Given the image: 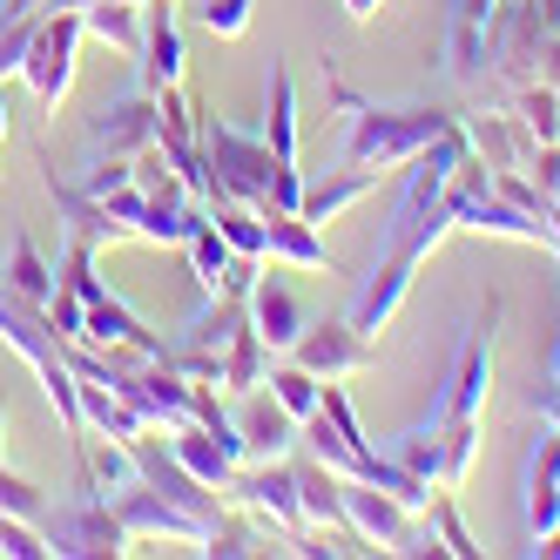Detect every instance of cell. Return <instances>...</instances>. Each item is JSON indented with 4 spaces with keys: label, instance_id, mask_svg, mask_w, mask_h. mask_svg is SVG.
<instances>
[{
    "label": "cell",
    "instance_id": "cell-6",
    "mask_svg": "<svg viewBox=\"0 0 560 560\" xmlns=\"http://www.w3.org/2000/svg\"><path fill=\"white\" fill-rule=\"evenodd\" d=\"M108 506H115V520H122L129 540H176V547H203L210 540L203 520L183 513L176 500H163L155 487H142V479H129L122 493H108Z\"/></svg>",
    "mask_w": 560,
    "mask_h": 560
},
{
    "label": "cell",
    "instance_id": "cell-37",
    "mask_svg": "<svg viewBox=\"0 0 560 560\" xmlns=\"http://www.w3.org/2000/svg\"><path fill=\"white\" fill-rule=\"evenodd\" d=\"M0 553H14V560H48V534L34 527V520H14V513H0Z\"/></svg>",
    "mask_w": 560,
    "mask_h": 560
},
{
    "label": "cell",
    "instance_id": "cell-7",
    "mask_svg": "<svg viewBox=\"0 0 560 560\" xmlns=\"http://www.w3.org/2000/svg\"><path fill=\"white\" fill-rule=\"evenodd\" d=\"M291 365H304L325 385H345L372 365V338L351 331V317H325V325H304V338L291 345Z\"/></svg>",
    "mask_w": 560,
    "mask_h": 560
},
{
    "label": "cell",
    "instance_id": "cell-35",
    "mask_svg": "<svg viewBox=\"0 0 560 560\" xmlns=\"http://www.w3.org/2000/svg\"><path fill=\"white\" fill-rule=\"evenodd\" d=\"M48 331H55V345H74V338H82L89 331V304H82V291H74V284H61V277H55V298H48Z\"/></svg>",
    "mask_w": 560,
    "mask_h": 560
},
{
    "label": "cell",
    "instance_id": "cell-20",
    "mask_svg": "<svg viewBox=\"0 0 560 560\" xmlns=\"http://www.w3.org/2000/svg\"><path fill=\"white\" fill-rule=\"evenodd\" d=\"M163 439H170V453H176L196 479H203V487H217V493L236 479V466H244V459H236L210 425H196V419H189V425H176V432H163Z\"/></svg>",
    "mask_w": 560,
    "mask_h": 560
},
{
    "label": "cell",
    "instance_id": "cell-46",
    "mask_svg": "<svg viewBox=\"0 0 560 560\" xmlns=\"http://www.w3.org/2000/svg\"><path fill=\"white\" fill-rule=\"evenodd\" d=\"M553 203H560V196H553Z\"/></svg>",
    "mask_w": 560,
    "mask_h": 560
},
{
    "label": "cell",
    "instance_id": "cell-41",
    "mask_svg": "<svg viewBox=\"0 0 560 560\" xmlns=\"http://www.w3.org/2000/svg\"><path fill=\"white\" fill-rule=\"evenodd\" d=\"M534 553H547V560H560V527H553L547 540H534Z\"/></svg>",
    "mask_w": 560,
    "mask_h": 560
},
{
    "label": "cell",
    "instance_id": "cell-5",
    "mask_svg": "<svg viewBox=\"0 0 560 560\" xmlns=\"http://www.w3.org/2000/svg\"><path fill=\"white\" fill-rule=\"evenodd\" d=\"M42 534H48V547L68 553V560H115V553L136 547V540L122 534V520H115V506L95 500V493H82L68 513H48Z\"/></svg>",
    "mask_w": 560,
    "mask_h": 560
},
{
    "label": "cell",
    "instance_id": "cell-26",
    "mask_svg": "<svg viewBox=\"0 0 560 560\" xmlns=\"http://www.w3.org/2000/svg\"><path fill=\"white\" fill-rule=\"evenodd\" d=\"M82 34H95V42H108L115 55L142 48V8H129V0H95V8H82Z\"/></svg>",
    "mask_w": 560,
    "mask_h": 560
},
{
    "label": "cell",
    "instance_id": "cell-11",
    "mask_svg": "<svg viewBox=\"0 0 560 560\" xmlns=\"http://www.w3.org/2000/svg\"><path fill=\"white\" fill-rule=\"evenodd\" d=\"M487 392H493V304H487V325H472L459 345V365H453V392L439 419H479L487 412Z\"/></svg>",
    "mask_w": 560,
    "mask_h": 560
},
{
    "label": "cell",
    "instance_id": "cell-29",
    "mask_svg": "<svg viewBox=\"0 0 560 560\" xmlns=\"http://www.w3.org/2000/svg\"><path fill=\"white\" fill-rule=\"evenodd\" d=\"M425 527H432L439 553H453V560H479V553H487V547H479V540L466 534V520H459V500H453V487H439V493L425 500Z\"/></svg>",
    "mask_w": 560,
    "mask_h": 560
},
{
    "label": "cell",
    "instance_id": "cell-10",
    "mask_svg": "<svg viewBox=\"0 0 560 560\" xmlns=\"http://www.w3.org/2000/svg\"><path fill=\"white\" fill-rule=\"evenodd\" d=\"M42 189H48V203H55V223H68V236H82V244H95V250H115V244H129V236H122V223L108 217V203H95V196H89L82 183L55 176L48 149H42Z\"/></svg>",
    "mask_w": 560,
    "mask_h": 560
},
{
    "label": "cell",
    "instance_id": "cell-43",
    "mask_svg": "<svg viewBox=\"0 0 560 560\" xmlns=\"http://www.w3.org/2000/svg\"><path fill=\"white\" fill-rule=\"evenodd\" d=\"M547 230H553V257H560V203L547 210Z\"/></svg>",
    "mask_w": 560,
    "mask_h": 560
},
{
    "label": "cell",
    "instance_id": "cell-33",
    "mask_svg": "<svg viewBox=\"0 0 560 560\" xmlns=\"http://www.w3.org/2000/svg\"><path fill=\"white\" fill-rule=\"evenodd\" d=\"M42 14H48V8H21V14H0V82L27 68V48H34V34H42Z\"/></svg>",
    "mask_w": 560,
    "mask_h": 560
},
{
    "label": "cell",
    "instance_id": "cell-42",
    "mask_svg": "<svg viewBox=\"0 0 560 560\" xmlns=\"http://www.w3.org/2000/svg\"><path fill=\"white\" fill-rule=\"evenodd\" d=\"M48 8H61V14H82V8H95V0H48Z\"/></svg>",
    "mask_w": 560,
    "mask_h": 560
},
{
    "label": "cell",
    "instance_id": "cell-32",
    "mask_svg": "<svg viewBox=\"0 0 560 560\" xmlns=\"http://www.w3.org/2000/svg\"><path fill=\"white\" fill-rule=\"evenodd\" d=\"M183 250H189V270H196V284H203V298H217V291H223V270H230V257H236L223 236H217V223L203 217V230H196Z\"/></svg>",
    "mask_w": 560,
    "mask_h": 560
},
{
    "label": "cell",
    "instance_id": "cell-12",
    "mask_svg": "<svg viewBox=\"0 0 560 560\" xmlns=\"http://www.w3.org/2000/svg\"><path fill=\"white\" fill-rule=\"evenodd\" d=\"M89 142L102 155H142L155 142V95L149 89H129V95H115L95 108V122H89Z\"/></svg>",
    "mask_w": 560,
    "mask_h": 560
},
{
    "label": "cell",
    "instance_id": "cell-15",
    "mask_svg": "<svg viewBox=\"0 0 560 560\" xmlns=\"http://www.w3.org/2000/svg\"><path fill=\"white\" fill-rule=\"evenodd\" d=\"M459 129L472 142V155H487V170H527L534 155V136L520 129V115L500 102V108H479V115H459Z\"/></svg>",
    "mask_w": 560,
    "mask_h": 560
},
{
    "label": "cell",
    "instance_id": "cell-1",
    "mask_svg": "<svg viewBox=\"0 0 560 560\" xmlns=\"http://www.w3.org/2000/svg\"><path fill=\"white\" fill-rule=\"evenodd\" d=\"M325 95L345 108V163L351 170H406L425 142H439L459 115L432 108V102H412V108H378L372 95H358L345 74L325 61Z\"/></svg>",
    "mask_w": 560,
    "mask_h": 560
},
{
    "label": "cell",
    "instance_id": "cell-45",
    "mask_svg": "<svg viewBox=\"0 0 560 560\" xmlns=\"http://www.w3.org/2000/svg\"><path fill=\"white\" fill-rule=\"evenodd\" d=\"M0 142H8V95H0Z\"/></svg>",
    "mask_w": 560,
    "mask_h": 560
},
{
    "label": "cell",
    "instance_id": "cell-18",
    "mask_svg": "<svg viewBox=\"0 0 560 560\" xmlns=\"http://www.w3.org/2000/svg\"><path fill=\"white\" fill-rule=\"evenodd\" d=\"M264 244L277 264L291 270H331V250H325V230L304 223L298 210H264Z\"/></svg>",
    "mask_w": 560,
    "mask_h": 560
},
{
    "label": "cell",
    "instance_id": "cell-9",
    "mask_svg": "<svg viewBox=\"0 0 560 560\" xmlns=\"http://www.w3.org/2000/svg\"><path fill=\"white\" fill-rule=\"evenodd\" d=\"M136 89H149V95L183 89V27H176V8H170V0H149V8H142Z\"/></svg>",
    "mask_w": 560,
    "mask_h": 560
},
{
    "label": "cell",
    "instance_id": "cell-16",
    "mask_svg": "<svg viewBox=\"0 0 560 560\" xmlns=\"http://www.w3.org/2000/svg\"><path fill=\"white\" fill-rule=\"evenodd\" d=\"M250 325H257V338L270 345V351H291L298 338H304V304H298V291L291 284H277V277H257L250 284Z\"/></svg>",
    "mask_w": 560,
    "mask_h": 560
},
{
    "label": "cell",
    "instance_id": "cell-23",
    "mask_svg": "<svg viewBox=\"0 0 560 560\" xmlns=\"http://www.w3.org/2000/svg\"><path fill=\"white\" fill-rule=\"evenodd\" d=\"M0 291L21 298L27 311H48V298H55V264L42 257V244H34L27 230L14 236V250H8V277H0Z\"/></svg>",
    "mask_w": 560,
    "mask_h": 560
},
{
    "label": "cell",
    "instance_id": "cell-34",
    "mask_svg": "<svg viewBox=\"0 0 560 560\" xmlns=\"http://www.w3.org/2000/svg\"><path fill=\"white\" fill-rule=\"evenodd\" d=\"M0 513H14V520H42L55 513V500H48V487H34V479H21L14 466H0Z\"/></svg>",
    "mask_w": 560,
    "mask_h": 560
},
{
    "label": "cell",
    "instance_id": "cell-31",
    "mask_svg": "<svg viewBox=\"0 0 560 560\" xmlns=\"http://www.w3.org/2000/svg\"><path fill=\"white\" fill-rule=\"evenodd\" d=\"M264 385H270V398H277V406H284L298 425L317 412V398H325V378H311L304 365H270V378H264Z\"/></svg>",
    "mask_w": 560,
    "mask_h": 560
},
{
    "label": "cell",
    "instance_id": "cell-39",
    "mask_svg": "<svg viewBox=\"0 0 560 560\" xmlns=\"http://www.w3.org/2000/svg\"><path fill=\"white\" fill-rule=\"evenodd\" d=\"M338 8H345V21H358V27H372V21H378V8H385V0H338Z\"/></svg>",
    "mask_w": 560,
    "mask_h": 560
},
{
    "label": "cell",
    "instance_id": "cell-14",
    "mask_svg": "<svg viewBox=\"0 0 560 560\" xmlns=\"http://www.w3.org/2000/svg\"><path fill=\"white\" fill-rule=\"evenodd\" d=\"M298 500H304V520L311 527H325V534H338L351 553H372L365 540H358V527H351V513H345V479L325 466V459H298Z\"/></svg>",
    "mask_w": 560,
    "mask_h": 560
},
{
    "label": "cell",
    "instance_id": "cell-8",
    "mask_svg": "<svg viewBox=\"0 0 560 560\" xmlns=\"http://www.w3.org/2000/svg\"><path fill=\"white\" fill-rule=\"evenodd\" d=\"M412 277H419V257L412 250H398V244H385V257L365 270V284H358V298H351V331H365V338H378L392 317H398V304L412 298Z\"/></svg>",
    "mask_w": 560,
    "mask_h": 560
},
{
    "label": "cell",
    "instance_id": "cell-30",
    "mask_svg": "<svg viewBox=\"0 0 560 560\" xmlns=\"http://www.w3.org/2000/svg\"><path fill=\"white\" fill-rule=\"evenodd\" d=\"M392 459L439 487V472H446V432H439V419H432V425H412V432H398V439H392Z\"/></svg>",
    "mask_w": 560,
    "mask_h": 560
},
{
    "label": "cell",
    "instance_id": "cell-4",
    "mask_svg": "<svg viewBox=\"0 0 560 560\" xmlns=\"http://www.w3.org/2000/svg\"><path fill=\"white\" fill-rule=\"evenodd\" d=\"M74 48H82V14L48 8L42 14V34H34V48H27V68H21V82L34 89V102H42V108H61L68 102V89H74Z\"/></svg>",
    "mask_w": 560,
    "mask_h": 560
},
{
    "label": "cell",
    "instance_id": "cell-25",
    "mask_svg": "<svg viewBox=\"0 0 560 560\" xmlns=\"http://www.w3.org/2000/svg\"><path fill=\"white\" fill-rule=\"evenodd\" d=\"M264 142L284 155V163H298V82L291 68L270 55V115H264Z\"/></svg>",
    "mask_w": 560,
    "mask_h": 560
},
{
    "label": "cell",
    "instance_id": "cell-13",
    "mask_svg": "<svg viewBox=\"0 0 560 560\" xmlns=\"http://www.w3.org/2000/svg\"><path fill=\"white\" fill-rule=\"evenodd\" d=\"M520 493H527V534L547 540L560 527V432L540 419V439L527 446V472H520Z\"/></svg>",
    "mask_w": 560,
    "mask_h": 560
},
{
    "label": "cell",
    "instance_id": "cell-24",
    "mask_svg": "<svg viewBox=\"0 0 560 560\" xmlns=\"http://www.w3.org/2000/svg\"><path fill=\"white\" fill-rule=\"evenodd\" d=\"M203 217L217 223V236H223L236 257H270V244H264V210L236 203L230 189H210V196H203Z\"/></svg>",
    "mask_w": 560,
    "mask_h": 560
},
{
    "label": "cell",
    "instance_id": "cell-28",
    "mask_svg": "<svg viewBox=\"0 0 560 560\" xmlns=\"http://www.w3.org/2000/svg\"><path fill=\"white\" fill-rule=\"evenodd\" d=\"M264 378H270V345L257 338V325H244V331L230 338V351H223V385L217 392H244L250 398Z\"/></svg>",
    "mask_w": 560,
    "mask_h": 560
},
{
    "label": "cell",
    "instance_id": "cell-44",
    "mask_svg": "<svg viewBox=\"0 0 560 560\" xmlns=\"http://www.w3.org/2000/svg\"><path fill=\"white\" fill-rule=\"evenodd\" d=\"M0 446H8V385H0Z\"/></svg>",
    "mask_w": 560,
    "mask_h": 560
},
{
    "label": "cell",
    "instance_id": "cell-19",
    "mask_svg": "<svg viewBox=\"0 0 560 560\" xmlns=\"http://www.w3.org/2000/svg\"><path fill=\"white\" fill-rule=\"evenodd\" d=\"M236 425H244V453L250 459H291V446H298V419L277 406L264 385L250 392V406H244V419H236Z\"/></svg>",
    "mask_w": 560,
    "mask_h": 560
},
{
    "label": "cell",
    "instance_id": "cell-27",
    "mask_svg": "<svg viewBox=\"0 0 560 560\" xmlns=\"http://www.w3.org/2000/svg\"><path fill=\"white\" fill-rule=\"evenodd\" d=\"M513 115H520V129H527L534 142H560V89L553 82H540V74H534V82H520L513 95H500Z\"/></svg>",
    "mask_w": 560,
    "mask_h": 560
},
{
    "label": "cell",
    "instance_id": "cell-38",
    "mask_svg": "<svg viewBox=\"0 0 560 560\" xmlns=\"http://www.w3.org/2000/svg\"><path fill=\"white\" fill-rule=\"evenodd\" d=\"M527 412H534V419H547V425L560 432V385H547V378H540V385L527 392Z\"/></svg>",
    "mask_w": 560,
    "mask_h": 560
},
{
    "label": "cell",
    "instance_id": "cell-21",
    "mask_svg": "<svg viewBox=\"0 0 560 560\" xmlns=\"http://www.w3.org/2000/svg\"><path fill=\"white\" fill-rule=\"evenodd\" d=\"M82 432H95V439H115V446H129V439H142L149 432V419L129 406L115 385H95V378H82Z\"/></svg>",
    "mask_w": 560,
    "mask_h": 560
},
{
    "label": "cell",
    "instance_id": "cell-22",
    "mask_svg": "<svg viewBox=\"0 0 560 560\" xmlns=\"http://www.w3.org/2000/svg\"><path fill=\"white\" fill-rule=\"evenodd\" d=\"M82 345H136V351H149V358H163V345H170V338H155L142 317L108 291V298H95V304H89V331H82Z\"/></svg>",
    "mask_w": 560,
    "mask_h": 560
},
{
    "label": "cell",
    "instance_id": "cell-40",
    "mask_svg": "<svg viewBox=\"0 0 560 560\" xmlns=\"http://www.w3.org/2000/svg\"><path fill=\"white\" fill-rule=\"evenodd\" d=\"M540 378H547V385H560V338H553V351H547V365H540Z\"/></svg>",
    "mask_w": 560,
    "mask_h": 560
},
{
    "label": "cell",
    "instance_id": "cell-2",
    "mask_svg": "<svg viewBox=\"0 0 560 560\" xmlns=\"http://www.w3.org/2000/svg\"><path fill=\"white\" fill-rule=\"evenodd\" d=\"M223 493L244 506L250 520H264L277 540H291V534L311 527V520H304V500H298V466H291V459H244Z\"/></svg>",
    "mask_w": 560,
    "mask_h": 560
},
{
    "label": "cell",
    "instance_id": "cell-36",
    "mask_svg": "<svg viewBox=\"0 0 560 560\" xmlns=\"http://www.w3.org/2000/svg\"><path fill=\"white\" fill-rule=\"evenodd\" d=\"M250 14H257V0H203V8H196V21H203L217 42H236V34H250Z\"/></svg>",
    "mask_w": 560,
    "mask_h": 560
},
{
    "label": "cell",
    "instance_id": "cell-3",
    "mask_svg": "<svg viewBox=\"0 0 560 560\" xmlns=\"http://www.w3.org/2000/svg\"><path fill=\"white\" fill-rule=\"evenodd\" d=\"M540 42H547V21L534 0H500V14L487 27V74L500 82V95L540 74Z\"/></svg>",
    "mask_w": 560,
    "mask_h": 560
},
{
    "label": "cell",
    "instance_id": "cell-17",
    "mask_svg": "<svg viewBox=\"0 0 560 560\" xmlns=\"http://www.w3.org/2000/svg\"><path fill=\"white\" fill-rule=\"evenodd\" d=\"M378 176H385V170H351V163H345V170H325V183H304L298 217L325 230V223H338L351 203H365V196L378 189Z\"/></svg>",
    "mask_w": 560,
    "mask_h": 560
}]
</instances>
